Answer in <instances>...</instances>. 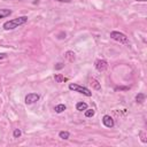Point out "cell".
Listing matches in <instances>:
<instances>
[{
  "label": "cell",
  "mask_w": 147,
  "mask_h": 147,
  "mask_svg": "<svg viewBox=\"0 0 147 147\" xmlns=\"http://www.w3.org/2000/svg\"><path fill=\"white\" fill-rule=\"evenodd\" d=\"M28 22V16H20V17H16L14 20H10V21H7L3 23L2 28L6 30V31H9V30H14L16 28H18L20 25L24 24Z\"/></svg>",
  "instance_id": "6da1fadb"
},
{
  "label": "cell",
  "mask_w": 147,
  "mask_h": 147,
  "mask_svg": "<svg viewBox=\"0 0 147 147\" xmlns=\"http://www.w3.org/2000/svg\"><path fill=\"white\" fill-rule=\"evenodd\" d=\"M69 90L74 91V92H78V93H82L86 96H92V92L85 87V86H82V85H78V84H75V83H70L69 84Z\"/></svg>",
  "instance_id": "7a4b0ae2"
},
{
  "label": "cell",
  "mask_w": 147,
  "mask_h": 147,
  "mask_svg": "<svg viewBox=\"0 0 147 147\" xmlns=\"http://www.w3.org/2000/svg\"><path fill=\"white\" fill-rule=\"evenodd\" d=\"M110 38L114 39L115 41L121 42V44H127L129 42V38L124 33H122L119 31H111L110 32Z\"/></svg>",
  "instance_id": "3957f363"
},
{
  "label": "cell",
  "mask_w": 147,
  "mask_h": 147,
  "mask_svg": "<svg viewBox=\"0 0 147 147\" xmlns=\"http://www.w3.org/2000/svg\"><path fill=\"white\" fill-rule=\"evenodd\" d=\"M94 67H95V69H96L98 71L102 72V71H106V70H107V68H108V63H107L106 60H101V59H99V60H96V61L94 62Z\"/></svg>",
  "instance_id": "277c9868"
},
{
  "label": "cell",
  "mask_w": 147,
  "mask_h": 147,
  "mask_svg": "<svg viewBox=\"0 0 147 147\" xmlns=\"http://www.w3.org/2000/svg\"><path fill=\"white\" fill-rule=\"evenodd\" d=\"M39 98H40V96H39V94H37V93H29V94H26L24 101H25L26 105H32V103L37 102V101L39 100Z\"/></svg>",
  "instance_id": "5b68a950"
},
{
  "label": "cell",
  "mask_w": 147,
  "mask_h": 147,
  "mask_svg": "<svg viewBox=\"0 0 147 147\" xmlns=\"http://www.w3.org/2000/svg\"><path fill=\"white\" fill-rule=\"evenodd\" d=\"M102 123H103V125H105L106 127H113V126L115 125V122H114L113 117L109 116V115H105V116L102 117Z\"/></svg>",
  "instance_id": "8992f818"
},
{
  "label": "cell",
  "mask_w": 147,
  "mask_h": 147,
  "mask_svg": "<svg viewBox=\"0 0 147 147\" xmlns=\"http://www.w3.org/2000/svg\"><path fill=\"white\" fill-rule=\"evenodd\" d=\"M54 79H55L56 83H64V82L68 80V78L64 77V76L61 75V74H55V75H54Z\"/></svg>",
  "instance_id": "52a82bcc"
},
{
  "label": "cell",
  "mask_w": 147,
  "mask_h": 147,
  "mask_svg": "<svg viewBox=\"0 0 147 147\" xmlns=\"http://www.w3.org/2000/svg\"><path fill=\"white\" fill-rule=\"evenodd\" d=\"M91 83V85H92V87L94 88V90H96V91H100L101 90V85H100V83L95 79V78H91V80H90Z\"/></svg>",
  "instance_id": "ba28073f"
},
{
  "label": "cell",
  "mask_w": 147,
  "mask_h": 147,
  "mask_svg": "<svg viewBox=\"0 0 147 147\" xmlns=\"http://www.w3.org/2000/svg\"><path fill=\"white\" fill-rule=\"evenodd\" d=\"M76 109L78 111H83L85 109H87V103L86 102H83V101H79L76 103Z\"/></svg>",
  "instance_id": "9c48e42d"
},
{
  "label": "cell",
  "mask_w": 147,
  "mask_h": 147,
  "mask_svg": "<svg viewBox=\"0 0 147 147\" xmlns=\"http://www.w3.org/2000/svg\"><path fill=\"white\" fill-rule=\"evenodd\" d=\"M11 14L10 9H6V8H0V18H5L7 16H9Z\"/></svg>",
  "instance_id": "30bf717a"
},
{
  "label": "cell",
  "mask_w": 147,
  "mask_h": 147,
  "mask_svg": "<svg viewBox=\"0 0 147 147\" xmlns=\"http://www.w3.org/2000/svg\"><path fill=\"white\" fill-rule=\"evenodd\" d=\"M65 59L69 61V62H74L75 61V53L72 52V51H68V52H65Z\"/></svg>",
  "instance_id": "8fae6325"
},
{
  "label": "cell",
  "mask_w": 147,
  "mask_h": 147,
  "mask_svg": "<svg viewBox=\"0 0 147 147\" xmlns=\"http://www.w3.org/2000/svg\"><path fill=\"white\" fill-rule=\"evenodd\" d=\"M145 99H146V95L144 93H138L136 95V102L137 103H142L145 101Z\"/></svg>",
  "instance_id": "7c38bea8"
},
{
  "label": "cell",
  "mask_w": 147,
  "mask_h": 147,
  "mask_svg": "<svg viewBox=\"0 0 147 147\" xmlns=\"http://www.w3.org/2000/svg\"><path fill=\"white\" fill-rule=\"evenodd\" d=\"M67 109V107H65V105H63V103H60V105H57V106H55V108H54V110H55V113H57V114H60V113H62V111H64Z\"/></svg>",
  "instance_id": "4fadbf2b"
},
{
  "label": "cell",
  "mask_w": 147,
  "mask_h": 147,
  "mask_svg": "<svg viewBox=\"0 0 147 147\" xmlns=\"http://www.w3.org/2000/svg\"><path fill=\"white\" fill-rule=\"evenodd\" d=\"M59 137H60L61 139H63V140H67V139H69L70 133H69L68 131H61V132L59 133Z\"/></svg>",
  "instance_id": "5bb4252c"
},
{
  "label": "cell",
  "mask_w": 147,
  "mask_h": 147,
  "mask_svg": "<svg viewBox=\"0 0 147 147\" xmlns=\"http://www.w3.org/2000/svg\"><path fill=\"white\" fill-rule=\"evenodd\" d=\"M85 111V116L86 117H92V116H94V114H95V111H94V109H85L84 110Z\"/></svg>",
  "instance_id": "9a60e30c"
},
{
  "label": "cell",
  "mask_w": 147,
  "mask_h": 147,
  "mask_svg": "<svg viewBox=\"0 0 147 147\" xmlns=\"http://www.w3.org/2000/svg\"><path fill=\"white\" fill-rule=\"evenodd\" d=\"M21 134H22V131H21L20 129H15V130H14V132H13L14 138H20V137H21Z\"/></svg>",
  "instance_id": "2e32d148"
},
{
  "label": "cell",
  "mask_w": 147,
  "mask_h": 147,
  "mask_svg": "<svg viewBox=\"0 0 147 147\" xmlns=\"http://www.w3.org/2000/svg\"><path fill=\"white\" fill-rule=\"evenodd\" d=\"M139 134H140V137H141V141H142L144 144H146V142H147V139H146V134H145V132H144V131H140Z\"/></svg>",
  "instance_id": "e0dca14e"
},
{
  "label": "cell",
  "mask_w": 147,
  "mask_h": 147,
  "mask_svg": "<svg viewBox=\"0 0 147 147\" xmlns=\"http://www.w3.org/2000/svg\"><path fill=\"white\" fill-rule=\"evenodd\" d=\"M63 67H64V63H62V62H59V63L55 65V69H56V70H60V69H62Z\"/></svg>",
  "instance_id": "ac0fdd59"
},
{
  "label": "cell",
  "mask_w": 147,
  "mask_h": 147,
  "mask_svg": "<svg viewBox=\"0 0 147 147\" xmlns=\"http://www.w3.org/2000/svg\"><path fill=\"white\" fill-rule=\"evenodd\" d=\"M6 56H7V55H6L5 53H0V60H1V59H5Z\"/></svg>",
  "instance_id": "d6986e66"
},
{
  "label": "cell",
  "mask_w": 147,
  "mask_h": 147,
  "mask_svg": "<svg viewBox=\"0 0 147 147\" xmlns=\"http://www.w3.org/2000/svg\"><path fill=\"white\" fill-rule=\"evenodd\" d=\"M136 1H138V2H146L147 0H136Z\"/></svg>",
  "instance_id": "ffe728a7"
},
{
  "label": "cell",
  "mask_w": 147,
  "mask_h": 147,
  "mask_svg": "<svg viewBox=\"0 0 147 147\" xmlns=\"http://www.w3.org/2000/svg\"><path fill=\"white\" fill-rule=\"evenodd\" d=\"M57 1H62V2H63V1H65V2H69L70 0H57Z\"/></svg>",
  "instance_id": "44dd1931"
}]
</instances>
